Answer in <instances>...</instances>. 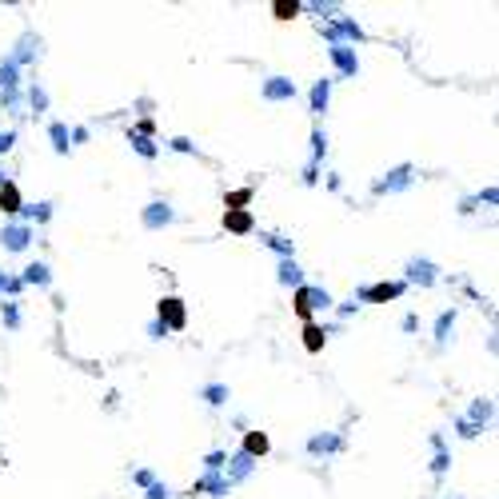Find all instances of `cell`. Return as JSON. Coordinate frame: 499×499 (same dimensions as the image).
<instances>
[{"instance_id":"obj_2","label":"cell","mask_w":499,"mask_h":499,"mask_svg":"<svg viewBox=\"0 0 499 499\" xmlns=\"http://www.w3.org/2000/svg\"><path fill=\"white\" fill-rule=\"evenodd\" d=\"M304 336H308V348H312V352H316L319 343H324V340H319V336H324V332H319V328H308V332H304Z\"/></svg>"},{"instance_id":"obj_4","label":"cell","mask_w":499,"mask_h":499,"mask_svg":"<svg viewBox=\"0 0 499 499\" xmlns=\"http://www.w3.org/2000/svg\"><path fill=\"white\" fill-rule=\"evenodd\" d=\"M276 16H280V21H288V16H295V4H276Z\"/></svg>"},{"instance_id":"obj_1","label":"cell","mask_w":499,"mask_h":499,"mask_svg":"<svg viewBox=\"0 0 499 499\" xmlns=\"http://www.w3.org/2000/svg\"><path fill=\"white\" fill-rule=\"evenodd\" d=\"M16 200H21V196H16V188L8 184V188L0 192V204H8V212H16Z\"/></svg>"},{"instance_id":"obj_3","label":"cell","mask_w":499,"mask_h":499,"mask_svg":"<svg viewBox=\"0 0 499 499\" xmlns=\"http://www.w3.org/2000/svg\"><path fill=\"white\" fill-rule=\"evenodd\" d=\"M248 448L252 452H268V439L264 435H248Z\"/></svg>"}]
</instances>
